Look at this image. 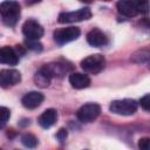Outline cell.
<instances>
[{"label":"cell","mask_w":150,"mask_h":150,"mask_svg":"<svg viewBox=\"0 0 150 150\" xmlns=\"http://www.w3.org/2000/svg\"><path fill=\"white\" fill-rule=\"evenodd\" d=\"M0 13L2 22L6 26L13 27L16 25L20 16V5L16 1H4L0 4Z\"/></svg>","instance_id":"obj_1"},{"label":"cell","mask_w":150,"mask_h":150,"mask_svg":"<svg viewBox=\"0 0 150 150\" xmlns=\"http://www.w3.org/2000/svg\"><path fill=\"white\" fill-rule=\"evenodd\" d=\"M138 103L131 98H123V100H115L110 103L109 110L116 115L122 116H130L136 112Z\"/></svg>","instance_id":"obj_2"},{"label":"cell","mask_w":150,"mask_h":150,"mask_svg":"<svg viewBox=\"0 0 150 150\" xmlns=\"http://www.w3.org/2000/svg\"><path fill=\"white\" fill-rule=\"evenodd\" d=\"M104 64H105V59L101 54L89 55L81 61V68L86 73H90V74H98L104 68Z\"/></svg>","instance_id":"obj_3"},{"label":"cell","mask_w":150,"mask_h":150,"mask_svg":"<svg viewBox=\"0 0 150 150\" xmlns=\"http://www.w3.org/2000/svg\"><path fill=\"white\" fill-rule=\"evenodd\" d=\"M91 18V12L90 8L84 7L80 8L74 12H62L59 14L57 21L60 23H70V22H79L83 20H88Z\"/></svg>","instance_id":"obj_4"},{"label":"cell","mask_w":150,"mask_h":150,"mask_svg":"<svg viewBox=\"0 0 150 150\" xmlns=\"http://www.w3.org/2000/svg\"><path fill=\"white\" fill-rule=\"evenodd\" d=\"M81 34V30L79 27H66V28H61L54 32V41L62 46L66 45L68 42H71L74 40H76Z\"/></svg>","instance_id":"obj_5"},{"label":"cell","mask_w":150,"mask_h":150,"mask_svg":"<svg viewBox=\"0 0 150 150\" xmlns=\"http://www.w3.org/2000/svg\"><path fill=\"white\" fill-rule=\"evenodd\" d=\"M101 112V107L97 103H87L83 104L76 112L79 121L83 123H90L97 118Z\"/></svg>","instance_id":"obj_6"},{"label":"cell","mask_w":150,"mask_h":150,"mask_svg":"<svg viewBox=\"0 0 150 150\" xmlns=\"http://www.w3.org/2000/svg\"><path fill=\"white\" fill-rule=\"evenodd\" d=\"M22 33L28 40H39L43 35V27L36 20L29 19L22 25Z\"/></svg>","instance_id":"obj_7"},{"label":"cell","mask_w":150,"mask_h":150,"mask_svg":"<svg viewBox=\"0 0 150 150\" xmlns=\"http://www.w3.org/2000/svg\"><path fill=\"white\" fill-rule=\"evenodd\" d=\"M21 81V74L16 69H2L0 71V84L2 88L14 86Z\"/></svg>","instance_id":"obj_8"},{"label":"cell","mask_w":150,"mask_h":150,"mask_svg":"<svg viewBox=\"0 0 150 150\" xmlns=\"http://www.w3.org/2000/svg\"><path fill=\"white\" fill-rule=\"evenodd\" d=\"M41 69L50 79L52 77H62V76L66 75V73L69 71V67H67V64L60 63V62H52V63L45 64Z\"/></svg>","instance_id":"obj_9"},{"label":"cell","mask_w":150,"mask_h":150,"mask_svg":"<svg viewBox=\"0 0 150 150\" xmlns=\"http://www.w3.org/2000/svg\"><path fill=\"white\" fill-rule=\"evenodd\" d=\"M43 98L45 97H43V95L41 93H39V91H29L22 97L21 103L27 109H35L42 103Z\"/></svg>","instance_id":"obj_10"},{"label":"cell","mask_w":150,"mask_h":150,"mask_svg":"<svg viewBox=\"0 0 150 150\" xmlns=\"http://www.w3.org/2000/svg\"><path fill=\"white\" fill-rule=\"evenodd\" d=\"M117 11L118 13H121L124 16L128 18H134L138 14L137 7H136V1H131V0H121L116 4Z\"/></svg>","instance_id":"obj_11"},{"label":"cell","mask_w":150,"mask_h":150,"mask_svg":"<svg viewBox=\"0 0 150 150\" xmlns=\"http://www.w3.org/2000/svg\"><path fill=\"white\" fill-rule=\"evenodd\" d=\"M0 62L9 66H15L19 62V54L12 47L5 46L0 50Z\"/></svg>","instance_id":"obj_12"},{"label":"cell","mask_w":150,"mask_h":150,"mask_svg":"<svg viewBox=\"0 0 150 150\" xmlns=\"http://www.w3.org/2000/svg\"><path fill=\"white\" fill-rule=\"evenodd\" d=\"M87 41L93 47H102L107 43L108 40L102 30H100L98 28H94L87 34Z\"/></svg>","instance_id":"obj_13"},{"label":"cell","mask_w":150,"mask_h":150,"mask_svg":"<svg viewBox=\"0 0 150 150\" xmlns=\"http://www.w3.org/2000/svg\"><path fill=\"white\" fill-rule=\"evenodd\" d=\"M56 120H57V111H56L55 109L50 108V109L45 110V111L40 115L38 122H39V124H40L43 129H48V128H50L52 125L55 124Z\"/></svg>","instance_id":"obj_14"},{"label":"cell","mask_w":150,"mask_h":150,"mask_svg":"<svg viewBox=\"0 0 150 150\" xmlns=\"http://www.w3.org/2000/svg\"><path fill=\"white\" fill-rule=\"evenodd\" d=\"M69 83L75 89H83V88L89 87L90 79L86 74H82V73H73V74L69 75Z\"/></svg>","instance_id":"obj_15"},{"label":"cell","mask_w":150,"mask_h":150,"mask_svg":"<svg viewBox=\"0 0 150 150\" xmlns=\"http://www.w3.org/2000/svg\"><path fill=\"white\" fill-rule=\"evenodd\" d=\"M34 82L36 83V86H39V87H41V88H46V87H48L49 83H50V77H49L42 69H40V70H38L36 74L34 75Z\"/></svg>","instance_id":"obj_16"},{"label":"cell","mask_w":150,"mask_h":150,"mask_svg":"<svg viewBox=\"0 0 150 150\" xmlns=\"http://www.w3.org/2000/svg\"><path fill=\"white\" fill-rule=\"evenodd\" d=\"M21 143L26 148H35L38 145V138L33 134H23L21 136Z\"/></svg>","instance_id":"obj_17"},{"label":"cell","mask_w":150,"mask_h":150,"mask_svg":"<svg viewBox=\"0 0 150 150\" xmlns=\"http://www.w3.org/2000/svg\"><path fill=\"white\" fill-rule=\"evenodd\" d=\"M131 60L135 61V62H145V61H150V52L148 49H142V50H138L132 56H131Z\"/></svg>","instance_id":"obj_18"},{"label":"cell","mask_w":150,"mask_h":150,"mask_svg":"<svg viewBox=\"0 0 150 150\" xmlns=\"http://www.w3.org/2000/svg\"><path fill=\"white\" fill-rule=\"evenodd\" d=\"M136 7H137L138 13L146 14V13L150 11V2H149V1H145V0L136 1Z\"/></svg>","instance_id":"obj_19"},{"label":"cell","mask_w":150,"mask_h":150,"mask_svg":"<svg viewBox=\"0 0 150 150\" xmlns=\"http://www.w3.org/2000/svg\"><path fill=\"white\" fill-rule=\"evenodd\" d=\"M9 116H11L9 109L6 108V107H1V108H0V122H1L0 125H1V127H4V125L6 124V122L8 121Z\"/></svg>","instance_id":"obj_20"},{"label":"cell","mask_w":150,"mask_h":150,"mask_svg":"<svg viewBox=\"0 0 150 150\" xmlns=\"http://www.w3.org/2000/svg\"><path fill=\"white\" fill-rule=\"evenodd\" d=\"M26 45L29 49L34 50V52H41L42 50V45L38 41V40H26Z\"/></svg>","instance_id":"obj_21"},{"label":"cell","mask_w":150,"mask_h":150,"mask_svg":"<svg viewBox=\"0 0 150 150\" xmlns=\"http://www.w3.org/2000/svg\"><path fill=\"white\" fill-rule=\"evenodd\" d=\"M139 105L142 107V109L150 111V94L144 95L141 100H139Z\"/></svg>","instance_id":"obj_22"},{"label":"cell","mask_w":150,"mask_h":150,"mask_svg":"<svg viewBox=\"0 0 150 150\" xmlns=\"http://www.w3.org/2000/svg\"><path fill=\"white\" fill-rule=\"evenodd\" d=\"M139 150H150V137H143L138 141Z\"/></svg>","instance_id":"obj_23"},{"label":"cell","mask_w":150,"mask_h":150,"mask_svg":"<svg viewBox=\"0 0 150 150\" xmlns=\"http://www.w3.org/2000/svg\"><path fill=\"white\" fill-rule=\"evenodd\" d=\"M56 138L62 143V142H64V139L67 138V130L66 129H60L59 131H57V134H56Z\"/></svg>","instance_id":"obj_24"},{"label":"cell","mask_w":150,"mask_h":150,"mask_svg":"<svg viewBox=\"0 0 150 150\" xmlns=\"http://www.w3.org/2000/svg\"><path fill=\"white\" fill-rule=\"evenodd\" d=\"M149 68H150V61H149Z\"/></svg>","instance_id":"obj_25"}]
</instances>
